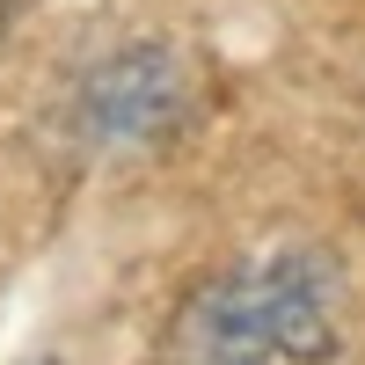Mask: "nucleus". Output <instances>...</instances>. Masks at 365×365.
Returning <instances> with one entry per match:
<instances>
[{"mask_svg": "<svg viewBox=\"0 0 365 365\" xmlns=\"http://www.w3.org/2000/svg\"><path fill=\"white\" fill-rule=\"evenodd\" d=\"M29 365H58V358H29Z\"/></svg>", "mask_w": 365, "mask_h": 365, "instance_id": "obj_4", "label": "nucleus"}, {"mask_svg": "<svg viewBox=\"0 0 365 365\" xmlns=\"http://www.w3.org/2000/svg\"><path fill=\"white\" fill-rule=\"evenodd\" d=\"M175 351L190 365H322L336 358V263L278 249L220 270L175 314Z\"/></svg>", "mask_w": 365, "mask_h": 365, "instance_id": "obj_1", "label": "nucleus"}, {"mask_svg": "<svg viewBox=\"0 0 365 365\" xmlns=\"http://www.w3.org/2000/svg\"><path fill=\"white\" fill-rule=\"evenodd\" d=\"M8 15H15V0H0V37H8Z\"/></svg>", "mask_w": 365, "mask_h": 365, "instance_id": "obj_3", "label": "nucleus"}, {"mask_svg": "<svg viewBox=\"0 0 365 365\" xmlns=\"http://www.w3.org/2000/svg\"><path fill=\"white\" fill-rule=\"evenodd\" d=\"M190 117V66L175 44H125L81 81V125L103 146H161Z\"/></svg>", "mask_w": 365, "mask_h": 365, "instance_id": "obj_2", "label": "nucleus"}]
</instances>
